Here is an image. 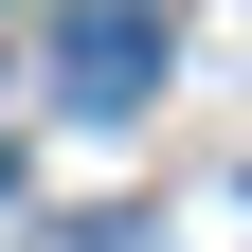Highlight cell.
<instances>
[{
    "instance_id": "6da1fadb",
    "label": "cell",
    "mask_w": 252,
    "mask_h": 252,
    "mask_svg": "<svg viewBox=\"0 0 252 252\" xmlns=\"http://www.w3.org/2000/svg\"><path fill=\"white\" fill-rule=\"evenodd\" d=\"M54 90L72 108H144L162 90V0H72L54 18Z\"/></svg>"
}]
</instances>
